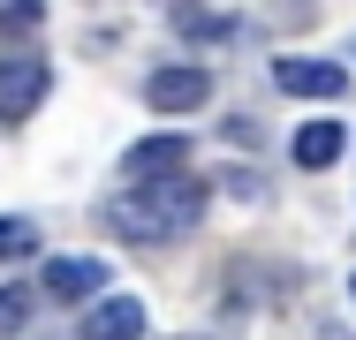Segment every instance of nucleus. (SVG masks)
Segmentation results:
<instances>
[{
	"mask_svg": "<svg viewBox=\"0 0 356 340\" xmlns=\"http://www.w3.org/2000/svg\"><path fill=\"white\" fill-rule=\"evenodd\" d=\"M205 219V182L197 174H175V182H137L106 204V227L129 235V242H182L190 227Z\"/></svg>",
	"mask_w": 356,
	"mask_h": 340,
	"instance_id": "obj_1",
	"label": "nucleus"
},
{
	"mask_svg": "<svg viewBox=\"0 0 356 340\" xmlns=\"http://www.w3.org/2000/svg\"><path fill=\"white\" fill-rule=\"evenodd\" d=\"M182 167H190V136H182V129H159V136H144V144H129V151H122L129 189H137V182H175Z\"/></svg>",
	"mask_w": 356,
	"mask_h": 340,
	"instance_id": "obj_2",
	"label": "nucleus"
},
{
	"mask_svg": "<svg viewBox=\"0 0 356 340\" xmlns=\"http://www.w3.org/2000/svg\"><path fill=\"white\" fill-rule=\"evenodd\" d=\"M46 83H54L46 53H8V61H0V121H23V114L46 99Z\"/></svg>",
	"mask_w": 356,
	"mask_h": 340,
	"instance_id": "obj_3",
	"label": "nucleus"
},
{
	"mask_svg": "<svg viewBox=\"0 0 356 340\" xmlns=\"http://www.w3.org/2000/svg\"><path fill=\"white\" fill-rule=\"evenodd\" d=\"M144 99H152V114H197V106L213 99V76H205V68H159V76L144 83Z\"/></svg>",
	"mask_w": 356,
	"mask_h": 340,
	"instance_id": "obj_4",
	"label": "nucleus"
},
{
	"mask_svg": "<svg viewBox=\"0 0 356 340\" xmlns=\"http://www.w3.org/2000/svg\"><path fill=\"white\" fill-rule=\"evenodd\" d=\"M38 295H46V303H83V295H106V265H99V257H46Z\"/></svg>",
	"mask_w": 356,
	"mask_h": 340,
	"instance_id": "obj_5",
	"label": "nucleus"
},
{
	"mask_svg": "<svg viewBox=\"0 0 356 340\" xmlns=\"http://www.w3.org/2000/svg\"><path fill=\"white\" fill-rule=\"evenodd\" d=\"M273 83H281L288 99H341L349 91V76L334 61H273Z\"/></svg>",
	"mask_w": 356,
	"mask_h": 340,
	"instance_id": "obj_6",
	"label": "nucleus"
},
{
	"mask_svg": "<svg viewBox=\"0 0 356 340\" xmlns=\"http://www.w3.org/2000/svg\"><path fill=\"white\" fill-rule=\"evenodd\" d=\"M83 340H144V303L137 295H106L83 318Z\"/></svg>",
	"mask_w": 356,
	"mask_h": 340,
	"instance_id": "obj_7",
	"label": "nucleus"
},
{
	"mask_svg": "<svg viewBox=\"0 0 356 340\" xmlns=\"http://www.w3.org/2000/svg\"><path fill=\"white\" fill-rule=\"evenodd\" d=\"M341 144H349L341 121H326V114H318V121H303V129H296V167H311V174H318V167H334V159H341Z\"/></svg>",
	"mask_w": 356,
	"mask_h": 340,
	"instance_id": "obj_8",
	"label": "nucleus"
},
{
	"mask_svg": "<svg viewBox=\"0 0 356 340\" xmlns=\"http://www.w3.org/2000/svg\"><path fill=\"white\" fill-rule=\"evenodd\" d=\"M38 310V287H0V333H23Z\"/></svg>",
	"mask_w": 356,
	"mask_h": 340,
	"instance_id": "obj_9",
	"label": "nucleus"
},
{
	"mask_svg": "<svg viewBox=\"0 0 356 340\" xmlns=\"http://www.w3.org/2000/svg\"><path fill=\"white\" fill-rule=\"evenodd\" d=\"M38 250V227L31 219H0V257H31Z\"/></svg>",
	"mask_w": 356,
	"mask_h": 340,
	"instance_id": "obj_10",
	"label": "nucleus"
},
{
	"mask_svg": "<svg viewBox=\"0 0 356 340\" xmlns=\"http://www.w3.org/2000/svg\"><path fill=\"white\" fill-rule=\"evenodd\" d=\"M31 23H46V0H8L0 8V31H31Z\"/></svg>",
	"mask_w": 356,
	"mask_h": 340,
	"instance_id": "obj_11",
	"label": "nucleus"
},
{
	"mask_svg": "<svg viewBox=\"0 0 356 340\" xmlns=\"http://www.w3.org/2000/svg\"><path fill=\"white\" fill-rule=\"evenodd\" d=\"M182 31H190V38H227L235 23H220V15H197V8H182Z\"/></svg>",
	"mask_w": 356,
	"mask_h": 340,
	"instance_id": "obj_12",
	"label": "nucleus"
},
{
	"mask_svg": "<svg viewBox=\"0 0 356 340\" xmlns=\"http://www.w3.org/2000/svg\"><path fill=\"white\" fill-rule=\"evenodd\" d=\"M349 295H356V280H349Z\"/></svg>",
	"mask_w": 356,
	"mask_h": 340,
	"instance_id": "obj_13",
	"label": "nucleus"
}]
</instances>
